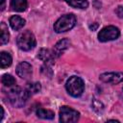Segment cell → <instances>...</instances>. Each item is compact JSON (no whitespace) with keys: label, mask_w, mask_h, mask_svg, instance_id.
I'll list each match as a JSON object with an SVG mask.
<instances>
[{"label":"cell","mask_w":123,"mask_h":123,"mask_svg":"<svg viewBox=\"0 0 123 123\" xmlns=\"http://www.w3.org/2000/svg\"><path fill=\"white\" fill-rule=\"evenodd\" d=\"M120 36V31L117 27L110 25L107 27H104L98 34V39L101 42H107L111 40L117 39Z\"/></svg>","instance_id":"5b68a950"},{"label":"cell","mask_w":123,"mask_h":123,"mask_svg":"<svg viewBox=\"0 0 123 123\" xmlns=\"http://www.w3.org/2000/svg\"><path fill=\"white\" fill-rule=\"evenodd\" d=\"M1 1V6H0V10L1 11H4V9H5V6H6V0H0Z\"/></svg>","instance_id":"7402d4cb"},{"label":"cell","mask_w":123,"mask_h":123,"mask_svg":"<svg viewBox=\"0 0 123 123\" xmlns=\"http://www.w3.org/2000/svg\"><path fill=\"white\" fill-rule=\"evenodd\" d=\"M97 28H98V23H96V22H94V23H92L91 25H89V29H90L91 31H95Z\"/></svg>","instance_id":"44dd1931"},{"label":"cell","mask_w":123,"mask_h":123,"mask_svg":"<svg viewBox=\"0 0 123 123\" xmlns=\"http://www.w3.org/2000/svg\"><path fill=\"white\" fill-rule=\"evenodd\" d=\"M27 89H28V91L30 92V94H36V93H37V92L40 91V89H41V86H40V84L37 83V82L31 83V84L28 85Z\"/></svg>","instance_id":"ac0fdd59"},{"label":"cell","mask_w":123,"mask_h":123,"mask_svg":"<svg viewBox=\"0 0 123 123\" xmlns=\"http://www.w3.org/2000/svg\"><path fill=\"white\" fill-rule=\"evenodd\" d=\"M2 84L5 86H15L16 84V81L15 79L11 75V74H4L2 76Z\"/></svg>","instance_id":"e0dca14e"},{"label":"cell","mask_w":123,"mask_h":123,"mask_svg":"<svg viewBox=\"0 0 123 123\" xmlns=\"http://www.w3.org/2000/svg\"><path fill=\"white\" fill-rule=\"evenodd\" d=\"M80 112L76 110L67 107L62 106L60 110V121L62 123H73L79 120Z\"/></svg>","instance_id":"8992f818"},{"label":"cell","mask_w":123,"mask_h":123,"mask_svg":"<svg viewBox=\"0 0 123 123\" xmlns=\"http://www.w3.org/2000/svg\"><path fill=\"white\" fill-rule=\"evenodd\" d=\"M0 109H1V116H0V121H1L3 119V116H4V109H3V107H1Z\"/></svg>","instance_id":"603a6c76"},{"label":"cell","mask_w":123,"mask_h":123,"mask_svg":"<svg viewBox=\"0 0 123 123\" xmlns=\"http://www.w3.org/2000/svg\"><path fill=\"white\" fill-rule=\"evenodd\" d=\"M8 99L11 104L15 108L23 107L30 97V92L27 88H22L20 86H12L7 93Z\"/></svg>","instance_id":"6da1fadb"},{"label":"cell","mask_w":123,"mask_h":123,"mask_svg":"<svg viewBox=\"0 0 123 123\" xmlns=\"http://www.w3.org/2000/svg\"><path fill=\"white\" fill-rule=\"evenodd\" d=\"M70 46V40L67 39V38H63V39H61L60 41H58L55 46L53 47V55H54V58H59L62 54H63V52Z\"/></svg>","instance_id":"9c48e42d"},{"label":"cell","mask_w":123,"mask_h":123,"mask_svg":"<svg viewBox=\"0 0 123 123\" xmlns=\"http://www.w3.org/2000/svg\"><path fill=\"white\" fill-rule=\"evenodd\" d=\"M37 115L41 119H53L55 117L54 111L45 109H38L37 111Z\"/></svg>","instance_id":"2e32d148"},{"label":"cell","mask_w":123,"mask_h":123,"mask_svg":"<svg viewBox=\"0 0 123 123\" xmlns=\"http://www.w3.org/2000/svg\"><path fill=\"white\" fill-rule=\"evenodd\" d=\"M76 24V17L73 13H66L62 15L54 23V31L56 33H64L71 30Z\"/></svg>","instance_id":"3957f363"},{"label":"cell","mask_w":123,"mask_h":123,"mask_svg":"<svg viewBox=\"0 0 123 123\" xmlns=\"http://www.w3.org/2000/svg\"><path fill=\"white\" fill-rule=\"evenodd\" d=\"M65 88L68 94L72 97H79L85 90V83L82 78L78 76H71L65 84Z\"/></svg>","instance_id":"7a4b0ae2"},{"label":"cell","mask_w":123,"mask_h":123,"mask_svg":"<svg viewBox=\"0 0 123 123\" xmlns=\"http://www.w3.org/2000/svg\"><path fill=\"white\" fill-rule=\"evenodd\" d=\"M28 7L27 0H12L11 9L14 12H24Z\"/></svg>","instance_id":"30bf717a"},{"label":"cell","mask_w":123,"mask_h":123,"mask_svg":"<svg viewBox=\"0 0 123 123\" xmlns=\"http://www.w3.org/2000/svg\"><path fill=\"white\" fill-rule=\"evenodd\" d=\"M0 31H1V35H0V43H1L2 45H4V44H6V43L9 41V37H10L8 26L5 24V22H1V24H0Z\"/></svg>","instance_id":"7c38bea8"},{"label":"cell","mask_w":123,"mask_h":123,"mask_svg":"<svg viewBox=\"0 0 123 123\" xmlns=\"http://www.w3.org/2000/svg\"><path fill=\"white\" fill-rule=\"evenodd\" d=\"M12 59L9 53L1 52V54H0V65L2 68L10 66L12 64Z\"/></svg>","instance_id":"9a60e30c"},{"label":"cell","mask_w":123,"mask_h":123,"mask_svg":"<svg viewBox=\"0 0 123 123\" xmlns=\"http://www.w3.org/2000/svg\"><path fill=\"white\" fill-rule=\"evenodd\" d=\"M16 74L18 77H20L21 79H30L31 76H32V73H33V67L32 65L27 62H22L20 63L17 64L16 66Z\"/></svg>","instance_id":"ba28073f"},{"label":"cell","mask_w":123,"mask_h":123,"mask_svg":"<svg viewBox=\"0 0 123 123\" xmlns=\"http://www.w3.org/2000/svg\"><path fill=\"white\" fill-rule=\"evenodd\" d=\"M99 79L104 83L118 84L123 82V72H107L99 76Z\"/></svg>","instance_id":"52a82bcc"},{"label":"cell","mask_w":123,"mask_h":123,"mask_svg":"<svg viewBox=\"0 0 123 123\" xmlns=\"http://www.w3.org/2000/svg\"><path fill=\"white\" fill-rule=\"evenodd\" d=\"M65 2L72 8L75 9H86L88 7V2L87 0H65Z\"/></svg>","instance_id":"5bb4252c"},{"label":"cell","mask_w":123,"mask_h":123,"mask_svg":"<svg viewBox=\"0 0 123 123\" xmlns=\"http://www.w3.org/2000/svg\"><path fill=\"white\" fill-rule=\"evenodd\" d=\"M38 59L41 60L42 62H47V61H54L55 58H54V55H53V52L50 51L49 49H45V48H42L39 50L38 52V55H37Z\"/></svg>","instance_id":"4fadbf2b"},{"label":"cell","mask_w":123,"mask_h":123,"mask_svg":"<svg viewBox=\"0 0 123 123\" xmlns=\"http://www.w3.org/2000/svg\"><path fill=\"white\" fill-rule=\"evenodd\" d=\"M91 107L92 109L96 111V112H102L104 111V105L98 101L97 99L95 98H92V101H91Z\"/></svg>","instance_id":"d6986e66"},{"label":"cell","mask_w":123,"mask_h":123,"mask_svg":"<svg viewBox=\"0 0 123 123\" xmlns=\"http://www.w3.org/2000/svg\"><path fill=\"white\" fill-rule=\"evenodd\" d=\"M115 13L117 14L118 17L123 18V7H122V6H118V7L115 9Z\"/></svg>","instance_id":"ffe728a7"},{"label":"cell","mask_w":123,"mask_h":123,"mask_svg":"<svg viewBox=\"0 0 123 123\" xmlns=\"http://www.w3.org/2000/svg\"><path fill=\"white\" fill-rule=\"evenodd\" d=\"M10 25L13 30L18 31L25 25V20L18 15H12L10 18Z\"/></svg>","instance_id":"8fae6325"},{"label":"cell","mask_w":123,"mask_h":123,"mask_svg":"<svg viewBox=\"0 0 123 123\" xmlns=\"http://www.w3.org/2000/svg\"><path fill=\"white\" fill-rule=\"evenodd\" d=\"M16 44L18 48L22 51H30L35 48L37 41L34 34L30 31H25L21 33L16 37Z\"/></svg>","instance_id":"277c9868"}]
</instances>
